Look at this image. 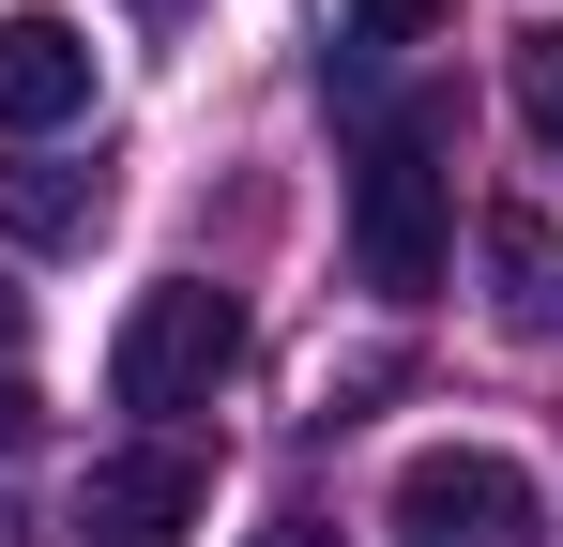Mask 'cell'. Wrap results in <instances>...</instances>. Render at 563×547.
Wrapping results in <instances>:
<instances>
[{"label": "cell", "mask_w": 563, "mask_h": 547, "mask_svg": "<svg viewBox=\"0 0 563 547\" xmlns=\"http://www.w3.org/2000/svg\"><path fill=\"white\" fill-rule=\"evenodd\" d=\"M92 228H107V168H62V153H15V168H0V244L62 259V244H92Z\"/></svg>", "instance_id": "obj_6"}, {"label": "cell", "mask_w": 563, "mask_h": 547, "mask_svg": "<svg viewBox=\"0 0 563 547\" xmlns=\"http://www.w3.org/2000/svg\"><path fill=\"white\" fill-rule=\"evenodd\" d=\"M457 259V168H442V107H380L351 137V274L380 304H427Z\"/></svg>", "instance_id": "obj_1"}, {"label": "cell", "mask_w": 563, "mask_h": 547, "mask_svg": "<svg viewBox=\"0 0 563 547\" xmlns=\"http://www.w3.org/2000/svg\"><path fill=\"white\" fill-rule=\"evenodd\" d=\"M77 107H92V31L46 15V0H15L0 15V137H62Z\"/></svg>", "instance_id": "obj_5"}, {"label": "cell", "mask_w": 563, "mask_h": 547, "mask_svg": "<svg viewBox=\"0 0 563 547\" xmlns=\"http://www.w3.org/2000/svg\"><path fill=\"white\" fill-rule=\"evenodd\" d=\"M0 335H15V289H0Z\"/></svg>", "instance_id": "obj_11"}, {"label": "cell", "mask_w": 563, "mask_h": 547, "mask_svg": "<svg viewBox=\"0 0 563 547\" xmlns=\"http://www.w3.org/2000/svg\"><path fill=\"white\" fill-rule=\"evenodd\" d=\"M260 547H335V533H320V517H275V533H260Z\"/></svg>", "instance_id": "obj_10"}, {"label": "cell", "mask_w": 563, "mask_h": 547, "mask_svg": "<svg viewBox=\"0 0 563 547\" xmlns=\"http://www.w3.org/2000/svg\"><path fill=\"white\" fill-rule=\"evenodd\" d=\"M442 15H457V0H351V15H335V77H380V62H411Z\"/></svg>", "instance_id": "obj_7"}, {"label": "cell", "mask_w": 563, "mask_h": 547, "mask_svg": "<svg viewBox=\"0 0 563 547\" xmlns=\"http://www.w3.org/2000/svg\"><path fill=\"white\" fill-rule=\"evenodd\" d=\"M518 122L563 153V15H549V31H518Z\"/></svg>", "instance_id": "obj_8"}, {"label": "cell", "mask_w": 563, "mask_h": 547, "mask_svg": "<svg viewBox=\"0 0 563 547\" xmlns=\"http://www.w3.org/2000/svg\"><path fill=\"white\" fill-rule=\"evenodd\" d=\"M198 517H213L198 442H122V456L77 471V533H92V547H184Z\"/></svg>", "instance_id": "obj_4"}, {"label": "cell", "mask_w": 563, "mask_h": 547, "mask_svg": "<svg viewBox=\"0 0 563 547\" xmlns=\"http://www.w3.org/2000/svg\"><path fill=\"white\" fill-rule=\"evenodd\" d=\"M31 442H46V411H31V395L0 380V502H15V471H31Z\"/></svg>", "instance_id": "obj_9"}, {"label": "cell", "mask_w": 563, "mask_h": 547, "mask_svg": "<svg viewBox=\"0 0 563 547\" xmlns=\"http://www.w3.org/2000/svg\"><path fill=\"white\" fill-rule=\"evenodd\" d=\"M137 15H184V0H137Z\"/></svg>", "instance_id": "obj_12"}, {"label": "cell", "mask_w": 563, "mask_h": 547, "mask_svg": "<svg viewBox=\"0 0 563 547\" xmlns=\"http://www.w3.org/2000/svg\"><path fill=\"white\" fill-rule=\"evenodd\" d=\"M229 365H244V304L213 289V274H168V289H137L122 304V335H107V395L122 411H153V442L229 395Z\"/></svg>", "instance_id": "obj_2"}, {"label": "cell", "mask_w": 563, "mask_h": 547, "mask_svg": "<svg viewBox=\"0 0 563 547\" xmlns=\"http://www.w3.org/2000/svg\"><path fill=\"white\" fill-rule=\"evenodd\" d=\"M549 533V502H533V471L487 442H442L396 471V547H533Z\"/></svg>", "instance_id": "obj_3"}]
</instances>
